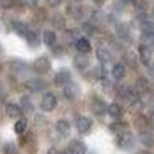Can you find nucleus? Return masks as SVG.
<instances>
[{
  "instance_id": "1a4fd4ad",
  "label": "nucleus",
  "mask_w": 154,
  "mask_h": 154,
  "mask_svg": "<svg viewBox=\"0 0 154 154\" xmlns=\"http://www.w3.org/2000/svg\"><path fill=\"white\" fill-rule=\"evenodd\" d=\"M23 129H25V122H17L15 124V131L19 132V134H22Z\"/></svg>"
},
{
  "instance_id": "dca6fc26",
  "label": "nucleus",
  "mask_w": 154,
  "mask_h": 154,
  "mask_svg": "<svg viewBox=\"0 0 154 154\" xmlns=\"http://www.w3.org/2000/svg\"><path fill=\"white\" fill-rule=\"evenodd\" d=\"M75 2H81V0H75Z\"/></svg>"
},
{
  "instance_id": "ddd939ff",
  "label": "nucleus",
  "mask_w": 154,
  "mask_h": 154,
  "mask_svg": "<svg viewBox=\"0 0 154 154\" xmlns=\"http://www.w3.org/2000/svg\"><path fill=\"white\" fill-rule=\"evenodd\" d=\"M122 2H126V4H129V2H132V0H122Z\"/></svg>"
},
{
  "instance_id": "f03ea898",
  "label": "nucleus",
  "mask_w": 154,
  "mask_h": 154,
  "mask_svg": "<svg viewBox=\"0 0 154 154\" xmlns=\"http://www.w3.org/2000/svg\"><path fill=\"white\" fill-rule=\"evenodd\" d=\"M139 54H141V59H143L144 64H149L151 62V49L146 45H141V49H139Z\"/></svg>"
},
{
  "instance_id": "20e7f679",
  "label": "nucleus",
  "mask_w": 154,
  "mask_h": 154,
  "mask_svg": "<svg viewBox=\"0 0 154 154\" xmlns=\"http://www.w3.org/2000/svg\"><path fill=\"white\" fill-rule=\"evenodd\" d=\"M109 114H111L112 119H119L121 116H122V111H121V107L117 104H111L109 106Z\"/></svg>"
},
{
  "instance_id": "0eeeda50",
  "label": "nucleus",
  "mask_w": 154,
  "mask_h": 154,
  "mask_svg": "<svg viewBox=\"0 0 154 154\" xmlns=\"http://www.w3.org/2000/svg\"><path fill=\"white\" fill-rule=\"evenodd\" d=\"M44 42L49 44V45H52V44L55 42V34L52 30H47L45 34H44Z\"/></svg>"
},
{
  "instance_id": "4468645a",
  "label": "nucleus",
  "mask_w": 154,
  "mask_h": 154,
  "mask_svg": "<svg viewBox=\"0 0 154 154\" xmlns=\"http://www.w3.org/2000/svg\"><path fill=\"white\" fill-rule=\"evenodd\" d=\"M139 154H149V152H146V151H143V152H139Z\"/></svg>"
},
{
  "instance_id": "9d476101",
  "label": "nucleus",
  "mask_w": 154,
  "mask_h": 154,
  "mask_svg": "<svg viewBox=\"0 0 154 154\" xmlns=\"http://www.w3.org/2000/svg\"><path fill=\"white\" fill-rule=\"evenodd\" d=\"M12 5V0H0V7L2 8H8Z\"/></svg>"
},
{
  "instance_id": "f257e3e1",
  "label": "nucleus",
  "mask_w": 154,
  "mask_h": 154,
  "mask_svg": "<svg viewBox=\"0 0 154 154\" xmlns=\"http://www.w3.org/2000/svg\"><path fill=\"white\" fill-rule=\"evenodd\" d=\"M75 47L79 52H82V54H87L89 50H91V44H89L87 38H79L75 42Z\"/></svg>"
},
{
  "instance_id": "2eb2a0df",
  "label": "nucleus",
  "mask_w": 154,
  "mask_h": 154,
  "mask_svg": "<svg viewBox=\"0 0 154 154\" xmlns=\"http://www.w3.org/2000/svg\"><path fill=\"white\" fill-rule=\"evenodd\" d=\"M152 19H154V12H152Z\"/></svg>"
},
{
  "instance_id": "423d86ee",
  "label": "nucleus",
  "mask_w": 154,
  "mask_h": 154,
  "mask_svg": "<svg viewBox=\"0 0 154 154\" xmlns=\"http://www.w3.org/2000/svg\"><path fill=\"white\" fill-rule=\"evenodd\" d=\"M35 67H37L38 70H42V72H44V70L49 69V60H47V59H44V57L38 59V60L35 62Z\"/></svg>"
},
{
  "instance_id": "7ed1b4c3",
  "label": "nucleus",
  "mask_w": 154,
  "mask_h": 154,
  "mask_svg": "<svg viewBox=\"0 0 154 154\" xmlns=\"http://www.w3.org/2000/svg\"><path fill=\"white\" fill-rule=\"evenodd\" d=\"M124 74H126V69H124L122 64H116L112 67V75H114V79H122Z\"/></svg>"
},
{
  "instance_id": "6e6552de",
  "label": "nucleus",
  "mask_w": 154,
  "mask_h": 154,
  "mask_svg": "<svg viewBox=\"0 0 154 154\" xmlns=\"http://www.w3.org/2000/svg\"><path fill=\"white\" fill-rule=\"evenodd\" d=\"M97 55H99V59H100L102 62H107L109 59H111V54H109L107 50H104V49H100L99 52H97Z\"/></svg>"
},
{
  "instance_id": "9b49d317",
  "label": "nucleus",
  "mask_w": 154,
  "mask_h": 154,
  "mask_svg": "<svg viewBox=\"0 0 154 154\" xmlns=\"http://www.w3.org/2000/svg\"><path fill=\"white\" fill-rule=\"evenodd\" d=\"M60 2H62V0H49V4H50V5H59Z\"/></svg>"
},
{
  "instance_id": "39448f33",
  "label": "nucleus",
  "mask_w": 154,
  "mask_h": 154,
  "mask_svg": "<svg viewBox=\"0 0 154 154\" xmlns=\"http://www.w3.org/2000/svg\"><path fill=\"white\" fill-rule=\"evenodd\" d=\"M77 126H79V131L81 132H87L89 129H91V121H89L87 117H81Z\"/></svg>"
},
{
  "instance_id": "f8f14e48",
  "label": "nucleus",
  "mask_w": 154,
  "mask_h": 154,
  "mask_svg": "<svg viewBox=\"0 0 154 154\" xmlns=\"http://www.w3.org/2000/svg\"><path fill=\"white\" fill-rule=\"evenodd\" d=\"M96 2H97V4H102V2H104V0H96Z\"/></svg>"
}]
</instances>
